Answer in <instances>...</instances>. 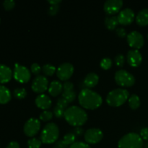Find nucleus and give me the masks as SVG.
Returning a JSON list of instances; mask_svg holds the SVG:
<instances>
[{
	"label": "nucleus",
	"mask_w": 148,
	"mask_h": 148,
	"mask_svg": "<svg viewBox=\"0 0 148 148\" xmlns=\"http://www.w3.org/2000/svg\"><path fill=\"white\" fill-rule=\"evenodd\" d=\"M78 101L82 108L95 110L99 108L103 103V98L99 93L89 88H84L78 95Z\"/></svg>",
	"instance_id": "obj_1"
},
{
	"label": "nucleus",
	"mask_w": 148,
	"mask_h": 148,
	"mask_svg": "<svg viewBox=\"0 0 148 148\" xmlns=\"http://www.w3.org/2000/svg\"><path fill=\"white\" fill-rule=\"evenodd\" d=\"M64 117L68 124L75 127H80L88 121L86 111L77 106L68 107L64 111Z\"/></svg>",
	"instance_id": "obj_2"
},
{
	"label": "nucleus",
	"mask_w": 148,
	"mask_h": 148,
	"mask_svg": "<svg viewBox=\"0 0 148 148\" xmlns=\"http://www.w3.org/2000/svg\"><path fill=\"white\" fill-rule=\"evenodd\" d=\"M130 96V92L125 88H116L108 92L106 101L111 106L119 107L122 106Z\"/></svg>",
	"instance_id": "obj_3"
},
{
	"label": "nucleus",
	"mask_w": 148,
	"mask_h": 148,
	"mask_svg": "<svg viewBox=\"0 0 148 148\" xmlns=\"http://www.w3.org/2000/svg\"><path fill=\"white\" fill-rule=\"evenodd\" d=\"M59 137V129L57 124L49 122L44 126L40 133V139L42 143L53 144L57 141Z\"/></svg>",
	"instance_id": "obj_4"
},
{
	"label": "nucleus",
	"mask_w": 148,
	"mask_h": 148,
	"mask_svg": "<svg viewBox=\"0 0 148 148\" xmlns=\"http://www.w3.org/2000/svg\"><path fill=\"white\" fill-rule=\"evenodd\" d=\"M118 147L119 148H143V140L140 134L130 132L119 140Z\"/></svg>",
	"instance_id": "obj_5"
},
{
	"label": "nucleus",
	"mask_w": 148,
	"mask_h": 148,
	"mask_svg": "<svg viewBox=\"0 0 148 148\" xmlns=\"http://www.w3.org/2000/svg\"><path fill=\"white\" fill-rule=\"evenodd\" d=\"M114 79L117 85L124 88L132 87L135 83L134 75L125 69H119L115 73Z\"/></svg>",
	"instance_id": "obj_6"
},
{
	"label": "nucleus",
	"mask_w": 148,
	"mask_h": 148,
	"mask_svg": "<svg viewBox=\"0 0 148 148\" xmlns=\"http://www.w3.org/2000/svg\"><path fill=\"white\" fill-rule=\"evenodd\" d=\"M13 76H14V79L20 83H26L30 79L31 73L26 66L16 63L14 64Z\"/></svg>",
	"instance_id": "obj_7"
},
{
	"label": "nucleus",
	"mask_w": 148,
	"mask_h": 148,
	"mask_svg": "<svg viewBox=\"0 0 148 148\" xmlns=\"http://www.w3.org/2000/svg\"><path fill=\"white\" fill-rule=\"evenodd\" d=\"M127 40L130 47L137 50L141 49L145 43L144 37L142 33L137 30H133L127 34Z\"/></svg>",
	"instance_id": "obj_8"
},
{
	"label": "nucleus",
	"mask_w": 148,
	"mask_h": 148,
	"mask_svg": "<svg viewBox=\"0 0 148 148\" xmlns=\"http://www.w3.org/2000/svg\"><path fill=\"white\" fill-rule=\"evenodd\" d=\"M75 71L73 65L69 62L62 63L58 66L56 69V75L58 78L62 81H67L72 76Z\"/></svg>",
	"instance_id": "obj_9"
},
{
	"label": "nucleus",
	"mask_w": 148,
	"mask_h": 148,
	"mask_svg": "<svg viewBox=\"0 0 148 148\" xmlns=\"http://www.w3.org/2000/svg\"><path fill=\"white\" fill-rule=\"evenodd\" d=\"M40 129V122L38 119L30 118L24 125V133L29 137H33L38 133Z\"/></svg>",
	"instance_id": "obj_10"
},
{
	"label": "nucleus",
	"mask_w": 148,
	"mask_h": 148,
	"mask_svg": "<svg viewBox=\"0 0 148 148\" xmlns=\"http://www.w3.org/2000/svg\"><path fill=\"white\" fill-rule=\"evenodd\" d=\"M31 88L36 93L43 94L49 88V80L44 75H38L33 79Z\"/></svg>",
	"instance_id": "obj_11"
},
{
	"label": "nucleus",
	"mask_w": 148,
	"mask_h": 148,
	"mask_svg": "<svg viewBox=\"0 0 148 148\" xmlns=\"http://www.w3.org/2000/svg\"><path fill=\"white\" fill-rule=\"evenodd\" d=\"M86 143L95 145L100 143L103 138V133L98 128H91L87 130L84 134Z\"/></svg>",
	"instance_id": "obj_12"
},
{
	"label": "nucleus",
	"mask_w": 148,
	"mask_h": 148,
	"mask_svg": "<svg viewBox=\"0 0 148 148\" xmlns=\"http://www.w3.org/2000/svg\"><path fill=\"white\" fill-rule=\"evenodd\" d=\"M117 17L119 24L123 25H128L134 21L135 18V14L132 9L125 8L119 12Z\"/></svg>",
	"instance_id": "obj_13"
},
{
	"label": "nucleus",
	"mask_w": 148,
	"mask_h": 148,
	"mask_svg": "<svg viewBox=\"0 0 148 148\" xmlns=\"http://www.w3.org/2000/svg\"><path fill=\"white\" fill-rule=\"evenodd\" d=\"M123 4L122 0H107L104 3V11L109 15H114L120 12Z\"/></svg>",
	"instance_id": "obj_14"
},
{
	"label": "nucleus",
	"mask_w": 148,
	"mask_h": 148,
	"mask_svg": "<svg viewBox=\"0 0 148 148\" xmlns=\"http://www.w3.org/2000/svg\"><path fill=\"white\" fill-rule=\"evenodd\" d=\"M127 60L129 64L133 67H137L143 62V56L137 49H132L127 53Z\"/></svg>",
	"instance_id": "obj_15"
},
{
	"label": "nucleus",
	"mask_w": 148,
	"mask_h": 148,
	"mask_svg": "<svg viewBox=\"0 0 148 148\" xmlns=\"http://www.w3.org/2000/svg\"><path fill=\"white\" fill-rule=\"evenodd\" d=\"M35 103L40 109L46 111L51 108L52 101L51 98L46 94H39L35 100Z\"/></svg>",
	"instance_id": "obj_16"
},
{
	"label": "nucleus",
	"mask_w": 148,
	"mask_h": 148,
	"mask_svg": "<svg viewBox=\"0 0 148 148\" xmlns=\"http://www.w3.org/2000/svg\"><path fill=\"white\" fill-rule=\"evenodd\" d=\"M12 75V71L10 67L3 64H0V83L4 84L10 82Z\"/></svg>",
	"instance_id": "obj_17"
},
{
	"label": "nucleus",
	"mask_w": 148,
	"mask_h": 148,
	"mask_svg": "<svg viewBox=\"0 0 148 148\" xmlns=\"http://www.w3.org/2000/svg\"><path fill=\"white\" fill-rule=\"evenodd\" d=\"M49 94L51 96L56 97L61 94L63 90V85L60 81L53 80L49 85V88H48Z\"/></svg>",
	"instance_id": "obj_18"
},
{
	"label": "nucleus",
	"mask_w": 148,
	"mask_h": 148,
	"mask_svg": "<svg viewBox=\"0 0 148 148\" xmlns=\"http://www.w3.org/2000/svg\"><path fill=\"white\" fill-rule=\"evenodd\" d=\"M99 81V77L95 72H90L88 74L84 79V83L88 88H92L96 86Z\"/></svg>",
	"instance_id": "obj_19"
},
{
	"label": "nucleus",
	"mask_w": 148,
	"mask_h": 148,
	"mask_svg": "<svg viewBox=\"0 0 148 148\" xmlns=\"http://www.w3.org/2000/svg\"><path fill=\"white\" fill-rule=\"evenodd\" d=\"M136 22L140 26H146L148 25V9H143L136 16Z\"/></svg>",
	"instance_id": "obj_20"
},
{
	"label": "nucleus",
	"mask_w": 148,
	"mask_h": 148,
	"mask_svg": "<svg viewBox=\"0 0 148 148\" xmlns=\"http://www.w3.org/2000/svg\"><path fill=\"white\" fill-rule=\"evenodd\" d=\"M12 98V94L7 87L0 85V104H6L10 102Z\"/></svg>",
	"instance_id": "obj_21"
},
{
	"label": "nucleus",
	"mask_w": 148,
	"mask_h": 148,
	"mask_svg": "<svg viewBox=\"0 0 148 148\" xmlns=\"http://www.w3.org/2000/svg\"><path fill=\"white\" fill-rule=\"evenodd\" d=\"M105 23L106 26L108 30H115L116 27H117L119 23V20H118V17L117 16L115 15H109V16H107L105 19Z\"/></svg>",
	"instance_id": "obj_22"
},
{
	"label": "nucleus",
	"mask_w": 148,
	"mask_h": 148,
	"mask_svg": "<svg viewBox=\"0 0 148 148\" xmlns=\"http://www.w3.org/2000/svg\"><path fill=\"white\" fill-rule=\"evenodd\" d=\"M129 106L132 110H136L140 107V97L137 94H132L130 96L128 99Z\"/></svg>",
	"instance_id": "obj_23"
},
{
	"label": "nucleus",
	"mask_w": 148,
	"mask_h": 148,
	"mask_svg": "<svg viewBox=\"0 0 148 148\" xmlns=\"http://www.w3.org/2000/svg\"><path fill=\"white\" fill-rule=\"evenodd\" d=\"M41 71L46 76H52L56 72V68L53 65L46 64L42 66Z\"/></svg>",
	"instance_id": "obj_24"
},
{
	"label": "nucleus",
	"mask_w": 148,
	"mask_h": 148,
	"mask_svg": "<svg viewBox=\"0 0 148 148\" xmlns=\"http://www.w3.org/2000/svg\"><path fill=\"white\" fill-rule=\"evenodd\" d=\"M13 95L17 99H24L27 96V91L24 88H17L14 90Z\"/></svg>",
	"instance_id": "obj_25"
},
{
	"label": "nucleus",
	"mask_w": 148,
	"mask_h": 148,
	"mask_svg": "<svg viewBox=\"0 0 148 148\" xmlns=\"http://www.w3.org/2000/svg\"><path fill=\"white\" fill-rule=\"evenodd\" d=\"M62 98H64L68 103H72L76 98V92H75V90L63 91Z\"/></svg>",
	"instance_id": "obj_26"
},
{
	"label": "nucleus",
	"mask_w": 148,
	"mask_h": 148,
	"mask_svg": "<svg viewBox=\"0 0 148 148\" xmlns=\"http://www.w3.org/2000/svg\"><path fill=\"white\" fill-rule=\"evenodd\" d=\"M75 140H76V136L73 133H67L63 137V142L66 145H71L75 143Z\"/></svg>",
	"instance_id": "obj_27"
},
{
	"label": "nucleus",
	"mask_w": 148,
	"mask_h": 148,
	"mask_svg": "<svg viewBox=\"0 0 148 148\" xmlns=\"http://www.w3.org/2000/svg\"><path fill=\"white\" fill-rule=\"evenodd\" d=\"M41 145V140L36 137H32L27 141V146L29 148H40Z\"/></svg>",
	"instance_id": "obj_28"
},
{
	"label": "nucleus",
	"mask_w": 148,
	"mask_h": 148,
	"mask_svg": "<svg viewBox=\"0 0 148 148\" xmlns=\"http://www.w3.org/2000/svg\"><path fill=\"white\" fill-rule=\"evenodd\" d=\"M53 118V113L51 111H43L39 115V119L42 121H49Z\"/></svg>",
	"instance_id": "obj_29"
},
{
	"label": "nucleus",
	"mask_w": 148,
	"mask_h": 148,
	"mask_svg": "<svg viewBox=\"0 0 148 148\" xmlns=\"http://www.w3.org/2000/svg\"><path fill=\"white\" fill-rule=\"evenodd\" d=\"M112 60H111L110 58L106 57L103 58L102 60L101 61V63H100V66L103 69H105V70H108L112 66Z\"/></svg>",
	"instance_id": "obj_30"
},
{
	"label": "nucleus",
	"mask_w": 148,
	"mask_h": 148,
	"mask_svg": "<svg viewBox=\"0 0 148 148\" xmlns=\"http://www.w3.org/2000/svg\"><path fill=\"white\" fill-rule=\"evenodd\" d=\"M114 60H115L116 64L118 66H119V67H121V66H124V63H125V57H124V55L121 54V53L116 55L115 56Z\"/></svg>",
	"instance_id": "obj_31"
},
{
	"label": "nucleus",
	"mask_w": 148,
	"mask_h": 148,
	"mask_svg": "<svg viewBox=\"0 0 148 148\" xmlns=\"http://www.w3.org/2000/svg\"><path fill=\"white\" fill-rule=\"evenodd\" d=\"M68 104H69V103L62 97L58 98L57 101H56V106H59V108H62L64 110H66L67 108Z\"/></svg>",
	"instance_id": "obj_32"
},
{
	"label": "nucleus",
	"mask_w": 148,
	"mask_h": 148,
	"mask_svg": "<svg viewBox=\"0 0 148 148\" xmlns=\"http://www.w3.org/2000/svg\"><path fill=\"white\" fill-rule=\"evenodd\" d=\"M41 69L40 65L38 63H33L32 64L31 66H30V71L33 74L36 75V76L40 75V72H41Z\"/></svg>",
	"instance_id": "obj_33"
},
{
	"label": "nucleus",
	"mask_w": 148,
	"mask_h": 148,
	"mask_svg": "<svg viewBox=\"0 0 148 148\" xmlns=\"http://www.w3.org/2000/svg\"><path fill=\"white\" fill-rule=\"evenodd\" d=\"M69 148H91L90 146L88 143L83 142H75L72 145H71Z\"/></svg>",
	"instance_id": "obj_34"
},
{
	"label": "nucleus",
	"mask_w": 148,
	"mask_h": 148,
	"mask_svg": "<svg viewBox=\"0 0 148 148\" xmlns=\"http://www.w3.org/2000/svg\"><path fill=\"white\" fill-rule=\"evenodd\" d=\"M15 5V1L14 0H5L3 2V6L6 10H10L14 8Z\"/></svg>",
	"instance_id": "obj_35"
},
{
	"label": "nucleus",
	"mask_w": 148,
	"mask_h": 148,
	"mask_svg": "<svg viewBox=\"0 0 148 148\" xmlns=\"http://www.w3.org/2000/svg\"><path fill=\"white\" fill-rule=\"evenodd\" d=\"M64 111L65 110L62 109V108L56 106V107L53 108V114H54L56 118H62L64 115Z\"/></svg>",
	"instance_id": "obj_36"
},
{
	"label": "nucleus",
	"mask_w": 148,
	"mask_h": 148,
	"mask_svg": "<svg viewBox=\"0 0 148 148\" xmlns=\"http://www.w3.org/2000/svg\"><path fill=\"white\" fill-rule=\"evenodd\" d=\"M59 11V5H51L48 10V13L51 16H53L57 14Z\"/></svg>",
	"instance_id": "obj_37"
},
{
	"label": "nucleus",
	"mask_w": 148,
	"mask_h": 148,
	"mask_svg": "<svg viewBox=\"0 0 148 148\" xmlns=\"http://www.w3.org/2000/svg\"><path fill=\"white\" fill-rule=\"evenodd\" d=\"M74 84L70 81H66L63 84V91L74 90Z\"/></svg>",
	"instance_id": "obj_38"
},
{
	"label": "nucleus",
	"mask_w": 148,
	"mask_h": 148,
	"mask_svg": "<svg viewBox=\"0 0 148 148\" xmlns=\"http://www.w3.org/2000/svg\"><path fill=\"white\" fill-rule=\"evenodd\" d=\"M116 33L117 36L119 37L124 38L127 36V31H126V30L124 27H118V28H116Z\"/></svg>",
	"instance_id": "obj_39"
},
{
	"label": "nucleus",
	"mask_w": 148,
	"mask_h": 148,
	"mask_svg": "<svg viewBox=\"0 0 148 148\" xmlns=\"http://www.w3.org/2000/svg\"><path fill=\"white\" fill-rule=\"evenodd\" d=\"M140 137H142L143 140H148V128L145 127V128L142 129L140 131Z\"/></svg>",
	"instance_id": "obj_40"
},
{
	"label": "nucleus",
	"mask_w": 148,
	"mask_h": 148,
	"mask_svg": "<svg viewBox=\"0 0 148 148\" xmlns=\"http://www.w3.org/2000/svg\"><path fill=\"white\" fill-rule=\"evenodd\" d=\"M6 148H20V145H19V143L17 142L12 141L7 145Z\"/></svg>",
	"instance_id": "obj_41"
},
{
	"label": "nucleus",
	"mask_w": 148,
	"mask_h": 148,
	"mask_svg": "<svg viewBox=\"0 0 148 148\" xmlns=\"http://www.w3.org/2000/svg\"><path fill=\"white\" fill-rule=\"evenodd\" d=\"M48 2L51 4V5H59L62 2L61 0H48Z\"/></svg>",
	"instance_id": "obj_42"
},
{
	"label": "nucleus",
	"mask_w": 148,
	"mask_h": 148,
	"mask_svg": "<svg viewBox=\"0 0 148 148\" xmlns=\"http://www.w3.org/2000/svg\"><path fill=\"white\" fill-rule=\"evenodd\" d=\"M66 147H67V145L64 143L63 140L58 142V143L56 144V147L58 148H66Z\"/></svg>",
	"instance_id": "obj_43"
},
{
	"label": "nucleus",
	"mask_w": 148,
	"mask_h": 148,
	"mask_svg": "<svg viewBox=\"0 0 148 148\" xmlns=\"http://www.w3.org/2000/svg\"><path fill=\"white\" fill-rule=\"evenodd\" d=\"M75 132L77 135H81V134H82V133H84V132L82 128H80V127H76L75 129Z\"/></svg>",
	"instance_id": "obj_44"
},
{
	"label": "nucleus",
	"mask_w": 148,
	"mask_h": 148,
	"mask_svg": "<svg viewBox=\"0 0 148 148\" xmlns=\"http://www.w3.org/2000/svg\"><path fill=\"white\" fill-rule=\"evenodd\" d=\"M53 148H58V147H53Z\"/></svg>",
	"instance_id": "obj_45"
},
{
	"label": "nucleus",
	"mask_w": 148,
	"mask_h": 148,
	"mask_svg": "<svg viewBox=\"0 0 148 148\" xmlns=\"http://www.w3.org/2000/svg\"><path fill=\"white\" fill-rule=\"evenodd\" d=\"M147 38H148V34H147Z\"/></svg>",
	"instance_id": "obj_46"
},
{
	"label": "nucleus",
	"mask_w": 148,
	"mask_h": 148,
	"mask_svg": "<svg viewBox=\"0 0 148 148\" xmlns=\"http://www.w3.org/2000/svg\"><path fill=\"white\" fill-rule=\"evenodd\" d=\"M0 22H1V20H0Z\"/></svg>",
	"instance_id": "obj_47"
}]
</instances>
